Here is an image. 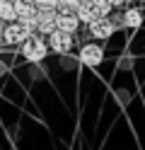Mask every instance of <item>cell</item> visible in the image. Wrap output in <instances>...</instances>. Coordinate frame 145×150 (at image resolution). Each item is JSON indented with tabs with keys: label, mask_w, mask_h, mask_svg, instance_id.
<instances>
[{
	"label": "cell",
	"mask_w": 145,
	"mask_h": 150,
	"mask_svg": "<svg viewBox=\"0 0 145 150\" xmlns=\"http://www.w3.org/2000/svg\"><path fill=\"white\" fill-rule=\"evenodd\" d=\"M19 46H22V56H24L29 63H41L46 56H48V44H46V39H41L36 32L29 34Z\"/></svg>",
	"instance_id": "obj_1"
},
{
	"label": "cell",
	"mask_w": 145,
	"mask_h": 150,
	"mask_svg": "<svg viewBox=\"0 0 145 150\" xmlns=\"http://www.w3.org/2000/svg\"><path fill=\"white\" fill-rule=\"evenodd\" d=\"M0 34H3V41L7 46H19L29 34H34V32H29L22 20H12V22H5V27H3Z\"/></svg>",
	"instance_id": "obj_2"
},
{
	"label": "cell",
	"mask_w": 145,
	"mask_h": 150,
	"mask_svg": "<svg viewBox=\"0 0 145 150\" xmlns=\"http://www.w3.org/2000/svg\"><path fill=\"white\" fill-rule=\"evenodd\" d=\"M46 36H48V39H46L48 49H51L53 53H58V56L70 53L73 44H75V39H73L75 34H70V32H63V29H53L51 34H46Z\"/></svg>",
	"instance_id": "obj_3"
},
{
	"label": "cell",
	"mask_w": 145,
	"mask_h": 150,
	"mask_svg": "<svg viewBox=\"0 0 145 150\" xmlns=\"http://www.w3.org/2000/svg\"><path fill=\"white\" fill-rule=\"evenodd\" d=\"M87 29H90V34L97 36V39H109L116 32V22L111 17H94V20L87 24Z\"/></svg>",
	"instance_id": "obj_4"
},
{
	"label": "cell",
	"mask_w": 145,
	"mask_h": 150,
	"mask_svg": "<svg viewBox=\"0 0 145 150\" xmlns=\"http://www.w3.org/2000/svg\"><path fill=\"white\" fill-rule=\"evenodd\" d=\"M102 61H104V51L97 44H85L80 49V63L87 65V68H97Z\"/></svg>",
	"instance_id": "obj_5"
},
{
	"label": "cell",
	"mask_w": 145,
	"mask_h": 150,
	"mask_svg": "<svg viewBox=\"0 0 145 150\" xmlns=\"http://www.w3.org/2000/svg\"><path fill=\"white\" fill-rule=\"evenodd\" d=\"M56 10H36V32L39 34H51L56 29Z\"/></svg>",
	"instance_id": "obj_6"
},
{
	"label": "cell",
	"mask_w": 145,
	"mask_h": 150,
	"mask_svg": "<svg viewBox=\"0 0 145 150\" xmlns=\"http://www.w3.org/2000/svg\"><path fill=\"white\" fill-rule=\"evenodd\" d=\"M56 29H63V32L75 34L77 29H80V20H77L75 12H58L56 15Z\"/></svg>",
	"instance_id": "obj_7"
},
{
	"label": "cell",
	"mask_w": 145,
	"mask_h": 150,
	"mask_svg": "<svg viewBox=\"0 0 145 150\" xmlns=\"http://www.w3.org/2000/svg\"><path fill=\"white\" fill-rule=\"evenodd\" d=\"M121 24L128 27V29H138V27L143 24V12L138 10V7H128V10H123V15H121Z\"/></svg>",
	"instance_id": "obj_8"
},
{
	"label": "cell",
	"mask_w": 145,
	"mask_h": 150,
	"mask_svg": "<svg viewBox=\"0 0 145 150\" xmlns=\"http://www.w3.org/2000/svg\"><path fill=\"white\" fill-rule=\"evenodd\" d=\"M15 5V12H17V20L19 17H29V15H36V5L32 0H12Z\"/></svg>",
	"instance_id": "obj_9"
},
{
	"label": "cell",
	"mask_w": 145,
	"mask_h": 150,
	"mask_svg": "<svg viewBox=\"0 0 145 150\" xmlns=\"http://www.w3.org/2000/svg\"><path fill=\"white\" fill-rule=\"evenodd\" d=\"M12 20H17L12 0H0V22H12Z\"/></svg>",
	"instance_id": "obj_10"
},
{
	"label": "cell",
	"mask_w": 145,
	"mask_h": 150,
	"mask_svg": "<svg viewBox=\"0 0 145 150\" xmlns=\"http://www.w3.org/2000/svg\"><path fill=\"white\" fill-rule=\"evenodd\" d=\"M92 10H94L97 17H109L111 10H114V5L109 3V0H94V3H92Z\"/></svg>",
	"instance_id": "obj_11"
},
{
	"label": "cell",
	"mask_w": 145,
	"mask_h": 150,
	"mask_svg": "<svg viewBox=\"0 0 145 150\" xmlns=\"http://www.w3.org/2000/svg\"><path fill=\"white\" fill-rule=\"evenodd\" d=\"M75 15H77V20H80V24H90L92 20H94V10H92V5H80L75 10Z\"/></svg>",
	"instance_id": "obj_12"
},
{
	"label": "cell",
	"mask_w": 145,
	"mask_h": 150,
	"mask_svg": "<svg viewBox=\"0 0 145 150\" xmlns=\"http://www.w3.org/2000/svg\"><path fill=\"white\" fill-rule=\"evenodd\" d=\"M80 7V0H58L56 12H75Z\"/></svg>",
	"instance_id": "obj_13"
},
{
	"label": "cell",
	"mask_w": 145,
	"mask_h": 150,
	"mask_svg": "<svg viewBox=\"0 0 145 150\" xmlns=\"http://www.w3.org/2000/svg\"><path fill=\"white\" fill-rule=\"evenodd\" d=\"M34 5H36V10H56L58 0H34Z\"/></svg>",
	"instance_id": "obj_14"
},
{
	"label": "cell",
	"mask_w": 145,
	"mask_h": 150,
	"mask_svg": "<svg viewBox=\"0 0 145 150\" xmlns=\"http://www.w3.org/2000/svg\"><path fill=\"white\" fill-rule=\"evenodd\" d=\"M3 46H5V41H3V34H0V51H3Z\"/></svg>",
	"instance_id": "obj_15"
},
{
	"label": "cell",
	"mask_w": 145,
	"mask_h": 150,
	"mask_svg": "<svg viewBox=\"0 0 145 150\" xmlns=\"http://www.w3.org/2000/svg\"><path fill=\"white\" fill-rule=\"evenodd\" d=\"M143 5H145V0H143Z\"/></svg>",
	"instance_id": "obj_16"
},
{
	"label": "cell",
	"mask_w": 145,
	"mask_h": 150,
	"mask_svg": "<svg viewBox=\"0 0 145 150\" xmlns=\"http://www.w3.org/2000/svg\"><path fill=\"white\" fill-rule=\"evenodd\" d=\"M32 3H34V0H32Z\"/></svg>",
	"instance_id": "obj_17"
}]
</instances>
